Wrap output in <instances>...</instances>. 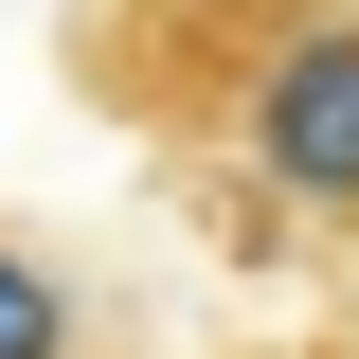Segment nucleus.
<instances>
[{
    "label": "nucleus",
    "instance_id": "1",
    "mask_svg": "<svg viewBox=\"0 0 359 359\" xmlns=\"http://www.w3.org/2000/svg\"><path fill=\"white\" fill-rule=\"evenodd\" d=\"M233 144L287 216H341L359 233V18H287V36L233 72Z\"/></svg>",
    "mask_w": 359,
    "mask_h": 359
},
{
    "label": "nucleus",
    "instance_id": "2",
    "mask_svg": "<svg viewBox=\"0 0 359 359\" xmlns=\"http://www.w3.org/2000/svg\"><path fill=\"white\" fill-rule=\"evenodd\" d=\"M0 359H90V287L36 233H0Z\"/></svg>",
    "mask_w": 359,
    "mask_h": 359
}]
</instances>
